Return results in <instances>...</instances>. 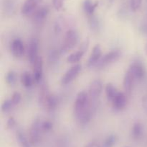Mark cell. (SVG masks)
I'll list each match as a JSON object with an SVG mask.
<instances>
[{
    "instance_id": "obj_22",
    "label": "cell",
    "mask_w": 147,
    "mask_h": 147,
    "mask_svg": "<svg viewBox=\"0 0 147 147\" xmlns=\"http://www.w3.org/2000/svg\"><path fill=\"white\" fill-rule=\"evenodd\" d=\"M144 128L143 125L141 122H136L134 124L133 128H132V135L135 139H139L142 137L143 134Z\"/></svg>"
},
{
    "instance_id": "obj_31",
    "label": "cell",
    "mask_w": 147,
    "mask_h": 147,
    "mask_svg": "<svg viewBox=\"0 0 147 147\" xmlns=\"http://www.w3.org/2000/svg\"><path fill=\"white\" fill-rule=\"evenodd\" d=\"M65 0H53V6L55 8V10H60L63 8V4H64Z\"/></svg>"
},
{
    "instance_id": "obj_21",
    "label": "cell",
    "mask_w": 147,
    "mask_h": 147,
    "mask_svg": "<svg viewBox=\"0 0 147 147\" xmlns=\"http://www.w3.org/2000/svg\"><path fill=\"white\" fill-rule=\"evenodd\" d=\"M97 7V4H94L91 0H85L83 2V9L86 14L89 16H92L94 13L95 10Z\"/></svg>"
},
{
    "instance_id": "obj_12",
    "label": "cell",
    "mask_w": 147,
    "mask_h": 147,
    "mask_svg": "<svg viewBox=\"0 0 147 147\" xmlns=\"http://www.w3.org/2000/svg\"><path fill=\"white\" fill-rule=\"evenodd\" d=\"M41 1L42 0H25L21 9L22 14L29 15L32 13Z\"/></svg>"
},
{
    "instance_id": "obj_35",
    "label": "cell",
    "mask_w": 147,
    "mask_h": 147,
    "mask_svg": "<svg viewBox=\"0 0 147 147\" xmlns=\"http://www.w3.org/2000/svg\"><path fill=\"white\" fill-rule=\"evenodd\" d=\"M144 52H145V54H146L147 56V43L145 44V46H144Z\"/></svg>"
},
{
    "instance_id": "obj_4",
    "label": "cell",
    "mask_w": 147,
    "mask_h": 147,
    "mask_svg": "<svg viewBox=\"0 0 147 147\" xmlns=\"http://www.w3.org/2000/svg\"><path fill=\"white\" fill-rule=\"evenodd\" d=\"M121 56V53L120 50H111V51L105 54L103 56H102L101 59L99 60V61L98 62L96 66L99 68H103L108 65H110L117 61L120 59Z\"/></svg>"
},
{
    "instance_id": "obj_23",
    "label": "cell",
    "mask_w": 147,
    "mask_h": 147,
    "mask_svg": "<svg viewBox=\"0 0 147 147\" xmlns=\"http://www.w3.org/2000/svg\"><path fill=\"white\" fill-rule=\"evenodd\" d=\"M116 142H117V136L112 134L105 139L100 147H113Z\"/></svg>"
},
{
    "instance_id": "obj_28",
    "label": "cell",
    "mask_w": 147,
    "mask_h": 147,
    "mask_svg": "<svg viewBox=\"0 0 147 147\" xmlns=\"http://www.w3.org/2000/svg\"><path fill=\"white\" fill-rule=\"evenodd\" d=\"M53 128V124L50 120L42 121V130L45 133L49 132L51 131Z\"/></svg>"
},
{
    "instance_id": "obj_24",
    "label": "cell",
    "mask_w": 147,
    "mask_h": 147,
    "mask_svg": "<svg viewBox=\"0 0 147 147\" xmlns=\"http://www.w3.org/2000/svg\"><path fill=\"white\" fill-rule=\"evenodd\" d=\"M49 95L50 94L48 93V89H47V86L45 84H42L40 90V95H39V103H40L41 106H42L44 101L45 100L46 97Z\"/></svg>"
},
{
    "instance_id": "obj_33",
    "label": "cell",
    "mask_w": 147,
    "mask_h": 147,
    "mask_svg": "<svg viewBox=\"0 0 147 147\" xmlns=\"http://www.w3.org/2000/svg\"><path fill=\"white\" fill-rule=\"evenodd\" d=\"M142 108H143L144 112H145V114L147 115V95H144L143 96L142 99Z\"/></svg>"
},
{
    "instance_id": "obj_29",
    "label": "cell",
    "mask_w": 147,
    "mask_h": 147,
    "mask_svg": "<svg viewBox=\"0 0 147 147\" xmlns=\"http://www.w3.org/2000/svg\"><path fill=\"white\" fill-rule=\"evenodd\" d=\"M11 99L12 103L14 104V105H18V104L21 102V99H22L21 94H20V92H14V93L12 95V96H11Z\"/></svg>"
},
{
    "instance_id": "obj_19",
    "label": "cell",
    "mask_w": 147,
    "mask_h": 147,
    "mask_svg": "<svg viewBox=\"0 0 147 147\" xmlns=\"http://www.w3.org/2000/svg\"><path fill=\"white\" fill-rule=\"evenodd\" d=\"M85 53H86V51L79 49L78 51L74 52V53H71V54H70L68 56H67V61L68 62V63H78V62L80 61V59L83 58V56H84Z\"/></svg>"
},
{
    "instance_id": "obj_7",
    "label": "cell",
    "mask_w": 147,
    "mask_h": 147,
    "mask_svg": "<svg viewBox=\"0 0 147 147\" xmlns=\"http://www.w3.org/2000/svg\"><path fill=\"white\" fill-rule=\"evenodd\" d=\"M103 91V83L100 79H96L91 82L89 86V96L92 100L95 101L100 97Z\"/></svg>"
},
{
    "instance_id": "obj_20",
    "label": "cell",
    "mask_w": 147,
    "mask_h": 147,
    "mask_svg": "<svg viewBox=\"0 0 147 147\" xmlns=\"http://www.w3.org/2000/svg\"><path fill=\"white\" fill-rule=\"evenodd\" d=\"M17 140L21 147H32V146L21 131H18L17 132Z\"/></svg>"
},
{
    "instance_id": "obj_2",
    "label": "cell",
    "mask_w": 147,
    "mask_h": 147,
    "mask_svg": "<svg viewBox=\"0 0 147 147\" xmlns=\"http://www.w3.org/2000/svg\"><path fill=\"white\" fill-rule=\"evenodd\" d=\"M90 107L89 105V97L86 91H81L76 96L74 103V114L76 117L84 112Z\"/></svg>"
},
{
    "instance_id": "obj_26",
    "label": "cell",
    "mask_w": 147,
    "mask_h": 147,
    "mask_svg": "<svg viewBox=\"0 0 147 147\" xmlns=\"http://www.w3.org/2000/svg\"><path fill=\"white\" fill-rule=\"evenodd\" d=\"M13 106H14V104L11 102V99H6V100L4 101L3 103L1 104V112H4V113H7V112H9V111L11 110Z\"/></svg>"
},
{
    "instance_id": "obj_16",
    "label": "cell",
    "mask_w": 147,
    "mask_h": 147,
    "mask_svg": "<svg viewBox=\"0 0 147 147\" xmlns=\"http://www.w3.org/2000/svg\"><path fill=\"white\" fill-rule=\"evenodd\" d=\"M57 105H58V99L57 97L55 95H49L44 101L42 106L47 111H53L56 109Z\"/></svg>"
},
{
    "instance_id": "obj_11",
    "label": "cell",
    "mask_w": 147,
    "mask_h": 147,
    "mask_svg": "<svg viewBox=\"0 0 147 147\" xmlns=\"http://www.w3.org/2000/svg\"><path fill=\"white\" fill-rule=\"evenodd\" d=\"M11 51L16 58H21L24 53V46L23 42L20 38L14 39L11 44Z\"/></svg>"
},
{
    "instance_id": "obj_5",
    "label": "cell",
    "mask_w": 147,
    "mask_h": 147,
    "mask_svg": "<svg viewBox=\"0 0 147 147\" xmlns=\"http://www.w3.org/2000/svg\"><path fill=\"white\" fill-rule=\"evenodd\" d=\"M81 65L79 64V63L75 64L74 66H73L71 68H70V69L65 72L64 76L62 77L61 83L64 85L70 84V82H73V81L78 76L79 74L81 71Z\"/></svg>"
},
{
    "instance_id": "obj_17",
    "label": "cell",
    "mask_w": 147,
    "mask_h": 147,
    "mask_svg": "<svg viewBox=\"0 0 147 147\" xmlns=\"http://www.w3.org/2000/svg\"><path fill=\"white\" fill-rule=\"evenodd\" d=\"M105 91H106V97H107L108 100L111 101V102L113 101V99H114L115 97L117 95L118 92H119L116 86L112 83H108L106 84Z\"/></svg>"
},
{
    "instance_id": "obj_13",
    "label": "cell",
    "mask_w": 147,
    "mask_h": 147,
    "mask_svg": "<svg viewBox=\"0 0 147 147\" xmlns=\"http://www.w3.org/2000/svg\"><path fill=\"white\" fill-rule=\"evenodd\" d=\"M112 104H113V107L115 110H121L123 109L127 104L126 95L123 92H119L117 95L112 101Z\"/></svg>"
},
{
    "instance_id": "obj_9",
    "label": "cell",
    "mask_w": 147,
    "mask_h": 147,
    "mask_svg": "<svg viewBox=\"0 0 147 147\" xmlns=\"http://www.w3.org/2000/svg\"><path fill=\"white\" fill-rule=\"evenodd\" d=\"M102 57V49L100 45L97 44L93 47V50L90 55L88 60L87 66L88 67H92L96 66Z\"/></svg>"
},
{
    "instance_id": "obj_36",
    "label": "cell",
    "mask_w": 147,
    "mask_h": 147,
    "mask_svg": "<svg viewBox=\"0 0 147 147\" xmlns=\"http://www.w3.org/2000/svg\"><path fill=\"white\" fill-rule=\"evenodd\" d=\"M109 2H110V3H113L114 0H109Z\"/></svg>"
},
{
    "instance_id": "obj_8",
    "label": "cell",
    "mask_w": 147,
    "mask_h": 147,
    "mask_svg": "<svg viewBox=\"0 0 147 147\" xmlns=\"http://www.w3.org/2000/svg\"><path fill=\"white\" fill-rule=\"evenodd\" d=\"M38 40L36 38H32L28 44L27 56L31 64H33L37 58L38 57Z\"/></svg>"
},
{
    "instance_id": "obj_25",
    "label": "cell",
    "mask_w": 147,
    "mask_h": 147,
    "mask_svg": "<svg viewBox=\"0 0 147 147\" xmlns=\"http://www.w3.org/2000/svg\"><path fill=\"white\" fill-rule=\"evenodd\" d=\"M5 79L6 82H7V83L8 84L13 86L17 82V75H16V73L14 71H9L6 74Z\"/></svg>"
},
{
    "instance_id": "obj_34",
    "label": "cell",
    "mask_w": 147,
    "mask_h": 147,
    "mask_svg": "<svg viewBox=\"0 0 147 147\" xmlns=\"http://www.w3.org/2000/svg\"><path fill=\"white\" fill-rule=\"evenodd\" d=\"M84 147H96V144L95 142H90L86 144Z\"/></svg>"
},
{
    "instance_id": "obj_37",
    "label": "cell",
    "mask_w": 147,
    "mask_h": 147,
    "mask_svg": "<svg viewBox=\"0 0 147 147\" xmlns=\"http://www.w3.org/2000/svg\"><path fill=\"white\" fill-rule=\"evenodd\" d=\"M125 147H129V146H125Z\"/></svg>"
},
{
    "instance_id": "obj_14",
    "label": "cell",
    "mask_w": 147,
    "mask_h": 147,
    "mask_svg": "<svg viewBox=\"0 0 147 147\" xmlns=\"http://www.w3.org/2000/svg\"><path fill=\"white\" fill-rule=\"evenodd\" d=\"M134 76L133 74L131 72L129 69H128L127 71L126 72L124 75V78H123V89H124L126 95H130L131 92L132 88H133L134 82Z\"/></svg>"
},
{
    "instance_id": "obj_30",
    "label": "cell",
    "mask_w": 147,
    "mask_h": 147,
    "mask_svg": "<svg viewBox=\"0 0 147 147\" xmlns=\"http://www.w3.org/2000/svg\"><path fill=\"white\" fill-rule=\"evenodd\" d=\"M142 1V0H131L130 4L131 10L134 12L137 11L139 9V7H141Z\"/></svg>"
},
{
    "instance_id": "obj_6",
    "label": "cell",
    "mask_w": 147,
    "mask_h": 147,
    "mask_svg": "<svg viewBox=\"0 0 147 147\" xmlns=\"http://www.w3.org/2000/svg\"><path fill=\"white\" fill-rule=\"evenodd\" d=\"M33 77L36 83H40L43 77V59L39 56L33 63Z\"/></svg>"
},
{
    "instance_id": "obj_15",
    "label": "cell",
    "mask_w": 147,
    "mask_h": 147,
    "mask_svg": "<svg viewBox=\"0 0 147 147\" xmlns=\"http://www.w3.org/2000/svg\"><path fill=\"white\" fill-rule=\"evenodd\" d=\"M49 13V9L47 7H42L39 8L38 10H36L34 14V17H33V20L37 24H40V23L43 22L46 18H47V15Z\"/></svg>"
},
{
    "instance_id": "obj_18",
    "label": "cell",
    "mask_w": 147,
    "mask_h": 147,
    "mask_svg": "<svg viewBox=\"0 0 147 147\" xmlns=\"http://www.w3.org/2000/svg\"><path fill=\"white\" fill-rule=\"evenodd\" d=\"M34 77L29 71L23 72L21 76V82L23 86L26 88H30L32 86Z\"/></svg>"
},
{
    "instance_id": "obj_1",
    "label": "cell",
    "mask_w": 147,
    "mask_h": 147,
    "mask_svg": "<svg viewBox=\"0 0 147 147\" xmlns=\"http://www.w3.org/2000/svg\"><path fill=\"white\" fill-rule=\"evenodd\" d=\"M44 133L42 130V121L40 119H36L32 123L30 128V141L32 146H37L40 143L42 135Z\"/></svg>"
},
{
    "instance_id": "obj_10",
    "label": "cell",
    "mask_w": 147,
    "mask_h": 147,
    "mask_svg": "<svg viewBox=\"0 0 147 147\" xmlns=\"http://www.w3.org/2000/svg\"><path fill=\"white\" fill-rule=\"evenodd\" d=\"M129 70L131 71L134 76L135 79H143L145 76V69L144 66L140 62H134L131 63L129 68Z\"/></svg>"
},
{
    "instance_id": "obj_3",
    "label": "cell",
    "mask_w": 147,
    "mask_h": 147,
    "mask_svg": "<svg viewBox=\"0 0 147 147\" xmlns=\"http://www.w3.org/2000/svg\"><path fill=\"white\" fill-rule=\"evenodd\" d=\"M78 34L76 30H73V29L69 30L66 33L65 36L64 41H63V46H62V53H67L69 50L74 48L75 46L78 44Z\"/></svg>"
},
{
    "instance_id": "obj_27",
    "label": "cell",
    "mask_w": 147,
    "mask_h": 147,
    "mask_svg": "<svg viewBox=\"0 0 147 147\" xmlns=\"http://www.w3.org/2000/svg\"><path fill=\"white\" fill-rule=\"evenodd\" d=\"M89 24H90V27L93 31H98V29L100 28V24H99L98 20L97 18L93 17V15L90 16V19L89 20Z\"/></svg>"
},
{
    "instance_id": "obj_32",
    "label": "cell",
    "mask_w": 147,
    "mask_h": 147,
    "mask_svg": "<svg viewBox=\"0 0 147 147\" xmlns=\"http://www.w3.org/2000/svg\"><path fill=\"white\" fill-rule=\"evenodd\" d=\"M15 125H16L15 119H14L13 117H10V118L8 119V120H7V128H9V129H12V128L15 126Z\"/></svg>"
}]
</instances>
